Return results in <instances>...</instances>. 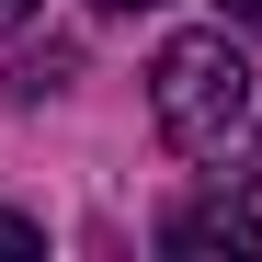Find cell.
I'll return each instance as SVG.
<instances>
[{
    "label": "cell",
    "mask_w": 262,
    "mask_h": 262,
    "mask_svg": "<svg viewBox=\"0 0 262 262\" xmlns=\"http://www.w3.org/2000/svg\"><path fill=\"white\" fill-rule=\"evenodd\" d=\"M148 114H160V137L183 148V160H228L251 137V114H262V80L251 57L228 46V23L216 34H171L160 69H148Z\"/></svg>",
    "instance_id": "6da1fadb"
},
{
    "label": "cell",
    "mask_w": 262,
    "mask_h": 262,
    "mask_svg": "<svg viewBox=\"0 0 262 262\" xmlns=\"http://www.w3.org/2000/svg\"><path fill=\"white\" fill-rule=\"evenodd\" d=\"M160 251L171 262H205V251H262V205H239V194H205V205H183V216H171V228H160Z\"/></svg>",
    "instance_id": "7a4b0ae2"
},
{
    "label": "cell",
    "mask_w": 262,
    "mask_h": 262,
    "mask_svg": "<svg viewBox=\"0 0 262 262\" xmlns=\"http://www.w3.org/2000/svg\"><path fill=\"white\" fill-rule=\"evenodd\" d=\"M0 262H46V228H34V216H12V205H0Z\"/></svg>",
    "instance_id": "3957f363"
},
{
    "label": "cell",
    "mask_w": 262,
    "mask_h": 262,
    "mask_svg": "<svg viewBox=\"0 0 262 262\" xmlns=\"http://www.w3.org/2000/svg\"><path fill=\"white\" fill-rule=\"evenodd\" d=\"M216 23H239V34H262V0H216Z\"/></svg>",
    "instance_id": "277c9868"
},
{
    "label": "cell",
    "mask_w": 262,
    "mask_h": 262,
    "mask_svg": "<svg viewBox=\"0 0 262 262\" xmlns=\"http://www.w3.org/2000/svg\"><path fill=\"white\" fill-rule=\"evenodd\" d=\"M12 23H34V0H0V34H12Z\"/></svg>",
    "instance_id": "5b68a950"
},
{
    "label": "cell",
    "mask_w": 262,
    "mask_h": 262,
    "mask_svg": "<svg viewBox=\"0 0 262 262\" xmlns=\"http://www.w3.org/2000/svg\"><path fill=\"white\" fill-rule=\"evenodd\" d=\"M103 12H148V0H103Z\"/></svg>",
    "instance_id": "8992f818"
}]
</instances>
